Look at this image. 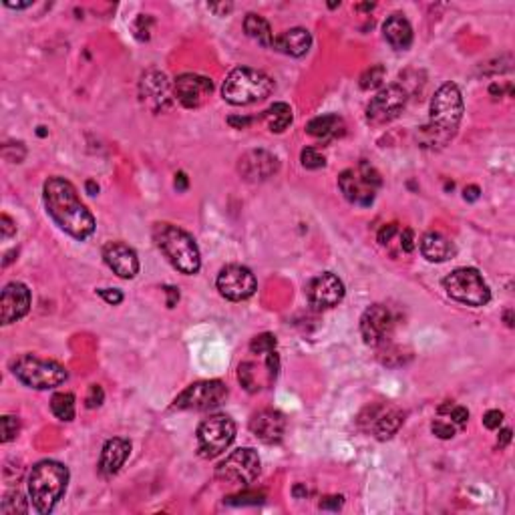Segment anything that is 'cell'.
Segmentation results:
<instances>
[{"mask_svg": "<svg viewBox=\"0 0 515 515\" xmlns=\"http://www.w3.org/2000/svg\"><path fill=\"white\" fill-rule=\"evenodd\" d=\"M383 179L378 171L369 163H360L356 169H344L338 178V187L342 196L355 206H371L374 201V194L381 187Z\"/></svg>", "mask_w": 515, "mask_h": 515, "instance_id": "cell-9", "label": "cell"}, {"mask_svg": "<svg viewBox=\"0 0 515 515\" xmlns=\"http://www.w3.org/2000/svg\"><path fill=\"white\" fill-rule=\"evenodd\" d=\"M260 471H262V463L258 453L252 447H244L233 451L215 467V477L231 485L248 487L249 483L258 479Z\"/></svg>", "mask_w": 515, "mask_h": 515, "instance_id": "cell-10", "label": "cell"}, {"mask_svg": "<svg viewBox=\"0 0 515 515\" xmlns=\"http://www.w3.org/2000/svg\"><path fill=\"white\" fill-rule=\"evenodd\" d=\"M228 123H230L231 127H236V129H244V127H248V125L252 123V119H249V117H230Z\"/></svg>", "mask_w": 515, "mask_h": 515, "instance_id": "cell-51", "label": "cell"}, {"mask_svg": "<svg viewBox=\"0 0 515 515\" xmlns=\"http://www.w3.org/2000/svg\"><path fill=\"white\" fill-rule=\"evenodd\" d=\"M292 493H294V498H306L308 495V489L304 487V485H294V489H292Z\"/></svg>", "mask_w": 515, "mask_h": 515, "instance_id": "cell-55", "label": "cell"}, {"mask_svg": "<svg viewBox=\"0 0 515 515\" xmlns=\"http://www.w3.org/2000/svg\"><path fill=\"white\" fill-rule=\"evenodd\" d=\"M369 413H371V419H369L367 431H373L378 441L391 439L392 435L401 429V425L405 423V413L401 409H394V407H389V409L373 407V409H369Z\"/></svg>", "mask_w": 515, "mask_h": 515, "instance_id": "cell-21", "label": "cell"}, {"mask_svg": "<svg viewBox=\"0 0 515 515\" xmlns=\"http://www.w3.org/2000/svg\"><path fill=\"white\" fill-rule=\"evenodd\" d=\"M274 91V81L268 77L266 72L240 67L226 77L222 95L230 105H252L258 101H264L272 95Z\"/></svg>", "mask_w": 515, "mask_h": 515, "instance_id": "cell-5", "label": "cell"}, {"mask_svg": "<svg viewBox=\"0 0 515 515\" xmlns=\"http://www.w3.org/2000/svg\"><path fill=\"white\" fill-rule=\"evenodd\" d=\"M374 8V4H360L358 6V10H373Z\"/></svg>", "mask_w": 515, "mask_h": 515, "instance_id": "cell-58", "label": "cell"}, {"mask_svg": "<svg viewBox=\"0 0 515 515\" xmlns=\"http://www.w3.org/2000/svg\"><path fill=\"white\" fill-rule=\"evenodd\" d=\"M210 10H213L217 17H226V15L231 10V4L230 2H228V4H226V2H222V4H210Z\"/></svg>", "mask_w": 515, "mask_h": 515, "instance_id": "cell-50", "label": "cell"}, {"mask_svg": "<svg viewBox=\"0 0 515 515\" xmlns=\"http://www.w3.org/2000/svg\"><path fill=\"white\" fill-rule=\"evenodd\" d=\"M276 344H278L276 337L270 335V332H264V335H258L249 342V353L252 355H268V353L276 351Z\"/></svg>", "mask_w": 515, "mask_h": 515, "instance_id": "cell-33", "label": "cell"}, {"mask_svg": "<svg viewBox=\"0 0 515 515\" xmlns=\"http://www.w3.org/2000/svg\"><path fill=\"white\" fill-rule=\"evenodd\" d=\"M262 501H264V493H258V491H244V493L224 499L226 505H258Z\"/></svg>", "mask_w": 515, "mask_h": 515, "instance_id": "cell-37", "label": "cell"}, {"mask_svg": "<svg viewBox=\"0 0 515 515\" xmlns=\"http://www.w3.org/2000/svg\"><path fill=\"white\" fill-rule=\"evenodd\" d=\"M38 135H40V137H45V135H47V131H45V127H38Z\"/></svg>", "mask_w": 515, "mask_h": 515, "instance_id": "cell-59", "label": "cell"}, {"mask_svg": "<svg viewBox=\"0 0 515 515\" xmlns=\"http://www.w3.org/2000/svg\"><path fill=\"white\" fill-rule=\"evenodd\" d=\"M174 91H176V97L181 105L187 107V109H197V107L203 105L208 101V97L212 95L213 83L212 79L196 75V72H183L176 79Z\"/></svg>", "mask_w": 515, "mask_h": 515, "instance_id": "cell-16", "label": "cell"}, {"mask_svg": "<svg viewBox=\"0 0 515 515\" xmlns=\"http://www.w3.org/2000/svg\"><path fill=\"white\" fill-rule=\"evenodd\" d=\"M481 196V190L477 185H469V187H465V192H463V197H465V201H477Z\"/></svg>", "mask_w": 515, "mask_h": 515, "instance_id": "cell-49", "label": "cell"}, {"mask_svg": "<svg viewBox=\"0 0 515 515\" xmlns=\"http://www.w3.org/2000/svg\"><path fill=\"white\" fill-rule=\"evenodd\" d=\"M0 228H2V238H4V240L13 238V236L17 233V226H15V222H13L6 213H2V217H0Z\"/></svg>", "mask_w": 515, "mask_h": 515, "instance_id": "cell-45", "label": "cell"}, {"mask_svg": "<svg viewBox=\"0 0 515 515\" xmlns=\"http://www.w3.org/2000/svg\"><path fill=\"white\" fill-rule=\"evenodd\" d=\"M151 24H153L151 17L139 15L137 20H135V24H133V33H135V36H137L139 40H147V38H149V33H151Z\"/></svg>", "mask_w": 515, "mask_h": 515, "instance_id": "cell-38", "label": "cell"}, {"mask_svg": "<svg viewBox=\"0 0 515 515\" xmlns=\"http://www.w3.org/2000/svg\"><path fill=\"white\" fill-rule=\"evenodd\" d=\"M385 75H387V71H385L383 65H374L369 71H364L360 75V89L371 91L381 87L383 81H385Z\"/></svg>", "mask_w": 515, "mask_h": 515, "instance_id": "cell-32", "label": "cell"}, {"mask_svg": "<svg viewBox=\"0 0 515 515\" xmlns=\"http://www.w3.org/2000/svg\"><path fill=\"white\" fill-rule=\"evenodd\" d=\"M278 171V160L264 149L248 151L240 160V174L248 181H264Z\"/></svg>", "mask_w": 515, "mask_h": 515, "instance_id": "cell-20", "label": "cell"}, {"mask_svg": "<svg viewBox=\"0 0 515 515\" xmlns=\"http://www.w3.org/2000/svg\"><path fill=\"white\" fill-rule=\"evenodd\" d=\"M463 97L455 83H445L431 101V119L417 131V141L425 149H443L459 129Z\"/></svg>", "mask_w": 515, "mask_h": 515, "instance_id": "cell-2", "label": "cell"}, {"mask_svg": "<svg viewBox=\"0 0 515 515\" xmlns=\"http://www.w3.org/2000/svg\"><path fill=\"white\" fill-rule=\"evenodd\" d=\"M187 185H190L187 176H185V174H178V176H176V190H178V192H185Z\"/></svg>", "mask_w": 515, "mask_h": 515, "instance_id": "cell-53", "label": "cell"}, {"mask_svg": "<svg viewBox=\"0 0 515 515\" xmlns=\"http://www.w3.org/2000/svg\"><path fill=\"white\" fill-rule=\"evenodd\" d=\"M103 401H105V392H103V389H101L99 385H91L89 392H87V397H85V405H87L89 409H97V407L103 405Z\"/></svg>", "mask_w": 515, "mask_h": 515, "instance_id": "cell-39", "label": "cell"}, {"mask_svg": "<svg viewBox=\"0 0 515 515\" xmlns=\"http://www.w3.org/2000/svg\"><path fill=\"white\" fill-rule=\"evenodd\" d=\"M292 109L286 103H274L268 111H264V121L272 133H284L292 125Z\"/></svg>", "mask_w": 515, "mask_h": 515, "instance_id": "cell-29", "label": "cell"}, {"mask_svg": "<svg viewBox=\"0 0 515 515\" xmlns=\"http://www.w3.org/2000/svg\"><path fill=\"white\" fill-rule=\"evenodd\" d=\"M165 294H167V308H174V306L179 302L178 288H174V286H167V288H165Z\"/></svg>", "mask_w": 515, "mask_h": 515, "instance_id": "cell-48", "label": "cell"}, {"mask_svg": "<svg viewBox=\"0 0 515 515\" xmlns=\"http://www.w3.org/2000/svg\"><path fill=\"white\" fill-rule=\"evenodd\" d=\"M449 417H451V421H453V423H457V425H465V423H467V419H469V410L465 409V407H457V405H453V407L449 409Z\"/></svg>", "mask_w": 515, "mask_h": 515, "instance_id": "cell-44", "label": "cell"}, {"mask_svg": "<svg viewBox=\"0 0 515 515\" xmlns=\"http://www.w3.org/2000/svg\"><path fill=\"white\" fill-rule=\"evenodd\" d=\"M509 441H512V429H503V431L499 433V439H498L499 449L507 447V443H509Z\"/></svg>", "mask_w": 515, "mask_h": 515, "instance_id": "cell-52", "label": "cell"}, {"mask_svg": "<svg viewBox=\"0 0 515 515\" xmlns=\"http://www.w3.org/2000/svg\"><path fill=\"white\" fill-rule=\"evenodd\" d=\"M344 129H346V125L338 115H322V117H316L306 125V133L316 137L320 141H330V139L342 137Z\"/></svg>", "mask_w": 515, "mask_h": 515, "instance_id": "cell-27", "label": "cell"}, {"mask_svg": "<svg viewBox=\"0 0 515 515\" xmlns=\"http://www.w3.org/2000/svg\"><path fill=\"white\" fill-rule=\"evenodd\" d=\"M236 439V423L228 415H213L197 429V455L215 459L230 449Z\"/></svg>", "mask_w": 515, "mask_h": 515, "instance_id": "cell-8", "label": "cell"}, {"mask_svg": "<svg viewBox=\"0 0 515 515\" xmlns=\"http://www.w3.org/2000/svg\"><path fill=\"white\" fill-rule=\"evenodd\" d=\"M394 318L392 312L383 304H373L364 310L360 318V335L364 344L369 346H383L392 335Z\"/></svg>", "mask_w": 515, "mask_h": 515, "instance_id": "cell-14", "label": "cell"}, {"mask_svg": "<svg viewBox=\"0 0 515 515\" xmlns=\"http://www.w3.org/2000/svg\"><path fill=\"white\" fill-rule=\"evenodd\" d=\"M421 254L429 262L441 264L455 256V246L439 231H426L421 238Z\"/></svg>", "mask_w": 515, "mask_h": 515, "instance_id": "cell-26", "label": "cell"}, {"mask_svg": "<svg viewBox=\"0 0 515 515\" xmlns=\"http://www.w3.org/2000/svg\"><path fill=\"white\" fill-rule=\"evenodd\" d=\"M383 33H385V38L389 40V45L397 51H407L413 45V26L405 18V15H399V13L391 15L383 24Z\"/></svg>", "mask_w": 515, "mask_h": 515, "instance_id": "cell-25", "label": "cell"}, {"mask_svg": "<svg viewBox=\"0 0 515 515\" xmlns=\"http://www.w3.org/2000/svg\"><path fill=\"white\" fill-rule=\"evenodd\" d=\"M153 240L155 246L161 249V254L169 260V264L181 274L192 276L199 272L201 268L199 248L187 231L171 224H155Z\"/></svg>", "mask_w": 515, "mask_h": 515, "instance_id": "cell-4", "label": "cell"}, {"mask_svg": "<svg viewBox=\"0 0 515 515\" xmlns=\"http://www.w3.org/2000/svg\"><path fill=\"white\" fill-rule=\"evenodd\" d=\"M407 99H409V93L401 85H389V87L381 89L367 107L369 123H391L392 119H397L403 113V109L407 107Z\"/></svg>", "mask_w": 515, "mask_h": 515, "instance_id": "cell-12", "label": "cell"}, {"mask_svg": "<svg viewBox=\"0 0 515 515\" xmlns=\"http://www.w3.org/2000/svg\"><path fill=\"white\" fill-rule=\"evenodd\" d=\"M344 503V498L342 495H330V498H324L320 501V509L324 512H338Z\"/></svg>", "mask_w": 515, "mask_h": 515, "instance_id": "cell-43", "label": "cell"}, {"mask_svg": "<svg viewBox=\"0 0 515 515\" xmlns=\"http://www.w3.org/2000/svg\"><path fill=\"white\" fill-rule=\"evenodd\" d=\"M397 231H399L397 224H387V226H383V228H381V231H378V236H376V238H378V242H381L383 246H387Z\"/></svg>", "mask_w": 515, "mask_h": 515, "instance_id": "cell-46", "label": "cell"}, {"mask_svg": "<svg viewBox=\"0 0 515 515\" xmlns=\"http://www.w3.org/2000/svg\"><path fill=\"white\" fill-rule=\"evenodd\" d=\"M401 248H403V252H407V254H410L415 249V233L409 228L403 230V233H401Z\"/></svg>", "mask_w": 515, "mask_h": 515, "instance_id": "cell-47", "label": "cell"}, {"mask_svg": "<svg viewBox=\"0 0 515 515\" xmlns=\"http://www.w3.org/2000/svg\"><path fill=\"white\" fill-rule=\"evenodd\" d=\"M97 294L111 306H117V304L123 302V292L115 290V288H101V290H97Z\"/></svg>", "mask_w": 515, "mask_h": 515, "instance_id": "cell-41", "label": "cell"}, {"mask_svg": "<svg viewBox=\"0 0 515 515\" xmlns=\"http://www.w3.org/2000/svg\"><path fill=\"white\" fill-rule=\"evenodd\" d=\"M31 310V290L22 282H10L4 286L0 296V322L4 326L17 322Z\"/></svg>", "mask_w": 515, "mask_h": 515, "instance_id": "cell-17", "label": "cell"}, {"mask_svg": "<svg viewBox=\"0 0 515 515\" xmlns=\"http://www.w3.org/2000/svg\"><path fill=\"white\" fill-rule=\"evenodd\" d=\"M244 31H246V35L249 38H254L258 45H262V47H266V49H272V45H274V33H272V29H270V22H268L266 18L260 17V15H248V17L244 18Z\"/></svg>", "mask_w": 515, "mask_h": 515, "instance_id": "cell-28", "label": "cell"}, {"mask_svg": "<svg viewBox=\"0 0 515 515\" xmlns=\"http://www.w3.org/2000/svg\"><path fill=\"white\" fill-rule=\"evenodd\" d=\"M445 292L467 306H485L491 300V290L475 268H457L443 280Z\"/></svg>", "mask_w": 515, "mask_h": 515, "instance_id": "cell-7", "label": "cell"}, {"mask_svg": "<svg viewBox=\"0 0 515 515\" xmlns=\"http://www.w3.org/2000/svg\"><path fill=\"white\" fill-rule=\"evenodd\" d=\"M249 431L266 445H276L282 441L286 431V419L282 413L274 409H264L256 413L249 421Z\"/></svg>", "mask_w": 515, "mask_h": 515, "instance_id": "cell-19", "label": "cell"}, {"mask_svg": "<svg viewBox=\"0 0 515 515\" xmlns=\"http://www.w3.org/2000/svg\"><path fill=\"white\" fill-rule=\"evenodd\" d=\"M228 399V387L222 381H199L190 385L174 401V409L179 410H212L224 405Z\"/></svg>", "mask_w": 515, "mask_h": 515, "instance_id": "cell-11", "label": "cell"}, {"mask_svg": "<svg viewBox=\"0 0 515 515\" xmlns=\"http://www.w3.org/2000/svg\"><path fill=\"white\" fill-rule=\"evenodd\" d=\"M18 431H20V421L18 417H13V415H6L0 419V441L2 443H10L13 439H17Z\"/></svg>", "mask_w": 515, "mask_h": 515, "instance_id": "cell-35", "label": "cell"}, {"mask_svg": "<svg viewBox=\"0 0 515 515\" xmlns=\"http://www.w3.org/2000/svg\"><path fill=\"white\" fill-rule=\"evenodd\" d=\"M141 97L145 105H149L153 111H163L171 105L169 97V85L167 77L163 72H147L141 81Z\"/></svg>", "mask_w": 515, "mask_h": 515, "instance_id": "cell-22", "label": "cell"}, {"mask_svg": "<svg viewBox=\"0 0 515 515\" xmlns=\"http://www.w3.org/2000/svg\"><path fill=\"white\" fill-rule=\"evenodd\" d=\"M431 431L439 439H453L455 437V426L451 425V423H445V421H435L431 425Z\"/></svg>", "mask_w": 515, "mask_h": 515, "instance_id": "cell-40", "label": "cell"}, {"mask_svg": "<svg viewBox=\"0 0 515 515\" xmlns=\"http://www.w3.org/2000/svg\"><path fill=\"white\" fill-rule=\"evenodd\" d=\"M300 161H302V165L306 169H320V167L326 165L324 155L320 153L318 149H314V147H306V149H302Z\"/></svg>", "mask_w": 515, "mask_h": 515, "instance_id": "cell-36", "label": "cell"}, {"mask_svg": "<svg viewBox=\"0 0 515 515\" xmlns=\"http://www.w3.org/2000/svg\"><path fill=\"white\" fill-rule=\"evenodd\" d=\"M103 260L119 278L131 280L139 274V258L135 249L123 242H109L103 248Z\"/></svg>", "mask_w": 515, "mask_h": 515, "instance_id": "cell-18", "label": "cell"}, {"mask_svg": "<svg viewBox=\"0 0 515 515\" xmlns=\"http://www.w3.org/2000/svg\"><path fill=\"white\" fill-rule=\"evenodd\" d=\"M51 410L59 421L71 423L75 419V397L71 392H56L51 399Z\"/></svg>", "mask_w": 515, "mask_h": 515, "instance_id": "cell-31", "label": "cell"}, {"mask_svg": "<svg viewBox=\"0 0 515 515\" xmlns=\"http://www.w3.org/2000/svg\"><path fill=\"white\" fill-rule=\"evenodd\" d=\"M501 423H503V413L501 410H487L485 417H483V425L487 426V429H491V431L499 429Z\"/></svg>", "mask_w": 515, "mask_h": 515, "instance_id": "cell-42", "label": "cell"}, {"mask_svg": "<svg viewBox=\"0 0 515 515\" xmlns=\"http://www.w3.org/2000/svg\"><path fill=\"white\" fill-rule=\"evenodd\" d=\"M344 298V284L332 272H322L308 284V300L314 308H335Z\"/></svg>", "mask_w": 515, "mask_h": 515, "instance_id": "cell-15", "label": "cell"}, {"mask_svg": "<svg viewBox=\"0 0 515 515\" xmlns=\"http://www.w3.org/2000/svg\"><path fill=\"white\" fill-rule=\"evenodd\" d=\"M85 187H87V194H89V196H97V194H99V185H97L95 181H91V179L85 183Z\"/></svg>", "mask_w": 515, "mask_h": 515, "instance_id": "cell-56", "label": "cell"}, {"mask_svg": "<svg viewBox=\"0 0 515 515\" xmlns=\"http://www.w3.org/2000/svg\"><path fill=\"white\" fill-rule=\"evenodd\" d=\"M43 199L49 215L63 231H67L75 240L83 242L95 231V217L79 199V194L69 179L49 178L43 185Z\"/></svg>", "mask_w": 515, "mask_h": 515, "instance_id": "cell-1", "label": "cell"}, {"mask_svg": "<svg viewBox=\"0 0 515 515\" xmlns=\"http://www.w3.org/2000/svg\"><path fill=\"white\" fill-rule=\"evenodd\" d=\"M13 373L22 385L36 389V391L56 389L59 385L67 381V371L63 364L33 355L20 356L13 364Z\"/></svg>", "mask_w": 515, "mask_h": 515, "instance_id": "cell-6", "label": "cell"}, {"mask_svg": "<svg viewBox=\"0 0 515 515\" xmlns=\"http://www.w3.org/2000/svg\"><path fill=\"white\" fill-rule=\"evenodd\" d=\"M505 322H507V326H509V328H514V320H512V310H507V312H505Z\"/></svg>", "mask_w": 515, "mask_h": 515, "instance_id": "cell-57", "label": "cell"}, {"mask_svg": "<svg viewBox=\"0 0 515 515\" xmlns=\"http://www.w3.org/2000/svg\"><path fill=\"white\" fill-rule=\"evenodd\" d=\"M8 8H17V10H22V8H29L33 6V2H4Z\"/></svg>", "mask_w": 515, "mask_h": 515, "instance_id": "cell-54", "label": "cell"}, {"mask_svg": "<svg viewBox=\"0 0 515 515\" xmlns=\"http://www.w3.org/2000/svg\"><path fill=\"white\" fill-rule=\"evenodd\" d=\"M238 378L242 383V387L248 392H258L264 383H262V369L256 362H242L238 369Z\"/></svg>", "mask_w": 515, "mask_h": 515, "instance_id": "cell-30", "label": "cell"}, {"mask_svg": "<svg viewBox=\"0 0 515 515\" xmlns=\"http://www.w3.org/2000/svg\"><path fill=\"white\" fill-rule=\"evenodd\" d=\"M131 453V443L123 439V437H115V439H109L103 445V451H101V459H99V473L103 477H113L119 473V469L123 467L127 457Z\"/></svg>", "mask_w": 515, "mask_h": 515, "instance_id": "cell-23", "label": "cell"}, {"mask_svg": "<svg viewBox=\"0 0 515 515\" xmlns=\"http://www.w3.org/2000/svg\"><path fill=\"white\" fill-rule=\"evenodd\" d=\"M69 485V469L59 461H40L29 473V495L38 514L47 515L63 499Z\"/></svg>", "mask_w": 515, "mask_h": 515, "instance_id": "cell-3", "label": "cell"}, {"mask_svg": "<svg viewBox=\"0 0 515 515\" xmlns=\"http://www.w3.org/2000/svg\"><path fill=\"white\" fill-rule=\"evenodd\" d=\"M215 284H217L220 294L231 302L248 300L249 296H254V292L258 288L256 276L252 274V270L246 266H240V264L222 268Z\"/></svg>", "mask_w": 515, "mask_h": 515, "instance_id": "cell-13", "label": "cell"}, {"mask_svg": "<svg viewBox=\"0 0 515 515\" xmlns=\"http://www.w3.org/2000/svg\"><path fill=\"white\" fill-rule=\"evenodd\" d=\"M312 47V35L306 29H288L278 36H274L272 49L288 56H304Z\"/></svg>", "mask_w": 515, "mask_h": 515, "instance_id": "cell-24", "label": "cell"}, {"mask_svg": "<svg viewBox=\"0 0 515 515\" xmlns=\"http://www.w3.org/2000/svg\"><path fill=\"white\" fill-rule=\"evenodd\" d=\"M2 514L6 515H17V514H26L29 507H26V499L22 498L20 493H8L6 498L2 499Z\"/></svg>", "mask_w": 515, "mask_h": 515, "instance_id": "cell-34", "label": "cell"}]
</instances>
